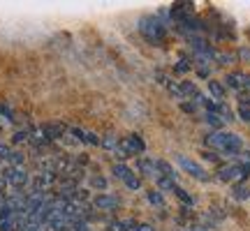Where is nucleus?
I'll list each match as a JSON object with an SVG mask.
<instances>
[{"instance_id":"nucleus-1","label":"nucleus","mask_w":250,"mask_h":231,"mask_svg":"<svg viewBox=\"0 0 250 231\" xmlns=\"http://www.w3.org/2000/svg\"><path fill=\"white\" fill-rule=\"evenodd\" d=\"M139 33H142L148 42L158 44L162 37L167 35V28H165V23L160 21V17H153V14H148V17H144L142 21H139Z\"/></svg>"},{"instance_id":"nucleus-2","label":"nucleus","mask_w":250,"mask_h":231,"mask_svg":"<svg viewBox=\"0 0 250 231\" xmlns=\"http://www.w3.org/2000/svg\"><path fill=\"white\" fill-rule=\"evenodd\" d=\"M250 173V169H243L239 162H232V164H225L218 169V178L225 180V183H236V180H246Z\"/></svg>"},{"instance_id":"nucleus-3","label":"nucleus","mask_w":250,"mask_h":231,"mask_svg":"<svg viewBox=\"0 0 250 231\" xmlns=\"http://www.w3.org/2000/svg\"><path fill=\"white\" fill-rule=\"evenodd\" d=\"M167 88L174 97L179 99H188V97H195L199 90L195 88V83H190V81H167Z\"/></svg>"},{"instance_id":"nucleus-4","label":"nucleus","mask_w":250,"mask_h":231,"mask_svg":"<svg viewBox=\"0 0 250 231\" xmlns=\"http://www.w3.org/2000/svg\"><path fill=\"white\" fill-rule=\"evenodd\" d=\"M0 173L7 180V185L12 187H23L28 183V171L23 167H5Z\"/></svg>"},{"instance_id":"nucleus-5","label":"nucleus","mask_w":250,"mask_h":231,"mask_svg":"<svg viewBox=\"0 0 250 231\" xmlns=\"http://www.w3.org/2000/svg\"><path fill=\"white\" fill-rule=\"evenodd\" d=\"M176 162H179V167L186 173H190L192 178H199V180H208V173H206L199 164H197L195 160H190V157H186V155H176Z\"/></svg>"},{"instance_id":"nucleus-6","label":"nucleus","mask_w":250,"mask_h":231,"mask_svg":"<svg viewBox=\"0 0 250 231\" xmlns=\"http://www.w3.org/2000/svg\"><path fill=\"white\" fill-rule=\"evenodd\" d=\"M225 81H227V86L232 90H236V93L250 90V74H246V72H229Z\"/></svg>"},{"instance_id":"nucleus-7","label":"nucleus","mask_w":250,"mask_h":231,"mask_svg":"<svg viewBox=\"0 0 250 231\" xmlns=\"http://www.w3.org/2000/svg\"><path fill=\"white\" fill-rule=\"evenodd\" d=\"M56 180H58V173H56V171L42 169L40 173H35V178H33V190H35V192H46Z\"/></svg>"},{"instance_id":"nucleus-8","label":"nucleus","mask_w":250,"mask_h":231,"mask_svg":"<svg viewBox=\"0 0 250 231\" xmlns=\"http://www.w3.org/2000/svg\"><path fill=\"white\" fill-rule=\"evenodd\" d=\"M114 173H116V178H121L125 185L130 187V190H139V187H142V180H139V178L130 171V167H125V164H121V162H118V164H114Z\"/></svg>"},{"instance_id":"nucleus-9","label":"nucleus","mask_w":250,"mask_h":231,"mask_svg":"<svg viewBox=\"0 0 250 231\" xmlns=\"http://www.w3.org/2000/svg\"><path fill=\"white\" fill-rule=\"evenodd\" d=\"M241 151H243V139L239 136V134L227 132V136H225V143H223V148H220V153H225V155H239Z\"/></svg>"},{"instance_id":"nucleus-10","label":"nucleus","mask_w":250,"mask_h":231,"mask_svg":"<svg viewBox=\"0 0 250 231\" xmlns=\"http://www.w3.org/2000/svg\"><path fill=\"white\" fill-rule=\"evenodd\" d=\"M65 132H67V127L62 123H44L40 127V134L44 136L46 141H56V139H61Z\"/></svg>"},{"instance_id":"nucleus-11","label":"nucleus","mask_w":250,"mask_h":231,"mask_svg":"<svg viewBox=\"0 0 250 231\" xmlns=\"http://www.w3.org/2000/svg\"><path fill=\"white\" fill-rule=\"evenodd\" d=\"M93 206L98 208V211H116L118 206H121V199H118L116 194H100L93 199Z\"/></svg>"},{"instance_id":"nucleus-12","label":"nucleus","mask_w":250,"mask_h":231,"mask_svg":"<svg viewBox=\"0 0 250 231\" xmlns=\"http://www.w3.org/2000/svg\"><path fill=\"white\" fill-rule=\"evenodd\" d=\"M137 167L146 178H158V169H155V162H151L148 157H139Z\"/></svg>"},{"instance_id":"nucleus-13","label":"nucleus","mask_w":250,"mask_h":231,"mask_svg":"<svg viewBox=\"0 0 250 231\" xmlns=\"http://www.w3.org/2000/svg\"><path fill=\"white\" fill-rule=\"evenodd\" d=\"M155 169L160 171V176L169 178V180H174V178H176V171H174V167H171L169 162H165V160H158V162H155Z\"/></svg>"},{"instance_id":"nucleus-14","label":"nucleus","mask_w":250,"mask_h":231,"mask_svg":"<svg viewBox=\"0 0 250 231\" xmlns=\"http://www.w3.org/2000/svg\"><path fill=\"white\" fill-rule=\"evenodd\" d=\"M208 90H211V95L215 97V102L225 99V86L220 81H208Z\"/></svg>"},{"instance_id":"nucleus-15","label":"nucleus","mask_w":250,"mask_h":231,"mask_svg":"<svg viewBox=\"0 0 250 231\" xmlns=\"http://www.w3.org/2000/svg\"><path fill=\"white\" fill-rule=\"evenodd\" d=\"M192 70V62H190V58L188 56H181L179 60H176V65H174V72L176 74H186V72Z\"/></svg>"},{"instance_id":"nucleus-16","label":"nucleus","mask_w":250,"mask_h":231,"mask_svg":"<svg viewBox=\"0 0 250 231\" xmlns=\"http://www.w3.org/2000/svg\"><path fill=\"white\" fill-rule=\"evenodd\" d=\"M232 194H234V199L243 201V199H248V196H250V190L243 185V183H236V185H234V190H232Z\"/></svg>"},{"instance_id":"nucleus-17","label":"nucleus","mask_w":250,"mask_h":231,"mask_svg":"<svg viewBox=\"0 0 250 231\" xmlns=\"http://www.w3.org/2000/svg\"><path fill=\"white\" fill-rule=\"evenodd\" d=\"M148 201H151L155 208H165V196H162V192H158V190H151V192H148Z\"/></svg>"},{"instance_id":"nucleus-18","label":"nucleus","mask_w":250,"mask_h":231,"mask_svg":"<svg viewBox=\"0 0 250 231\" xmlns=\"http://www.w3.org/2000/svg\"><path fill=\"white\" fill-rule=\"evenodd\" d=\"M174 194H176V199H181V201H183L186 206H192V204H195V201H192V196L188 194L186 190H183V187H179V185L174 187Z\"/></svg>"},{"instance_id":"nucleus-19","label":"nucleus","mask_w":250,"mask_h":231,"mask_svg":"<svg viewBox=\"0 0 250 231\" xmlns=\"http://www.w3.org/2000/svg\"><path fill=\"white\" fill-rule=\"evenodd\" d=\"M100 146H104L107 151H116V148H118V139L114 136V134H107V136L100 141Z\"/></svg>"},{"instance_id":"nucleus-20","label":"nucleus","mask_w":250,"mask_h":231,"mask_svg":"<svg viewBox=\"0 0 250 231\" xmlns=\"http://www.w3.org/2000/svg\"><path fill=\"white\" fill-rule=\"evenodd\" d=\"M155 183H158V187H160V190H171V192H174V187H176V183H174V180H169V178H165V176H158V178H155Z\"/></svg>"},{"instance_id":"nucleus-21","label":"nucleus","mask_w":250,"mask_h":231,"mask_svg":"<svg viewBox=\"0 0 250 231\" xmlns=\"http://www.w3.org/2000/svg\"><path fill=\"white\" fill-rule=\"evenodd\" d=\"M206 123H208V125H213L215 130L220 132V127L225 125V118H220V116H215V114H208V116H206Z\"/></svg>"},{"instance_id":"nucleus-22","label":"nucleus","mask_w":250,"mask_h":231,"mask_svg":"<svg viewBox=\"0 0 250 231\" xmlns=\"http://www.w3.org/2000/svg\"><path fill=\"white\" fill-rule=\"evenodd\" d=\"M12 141H14V143H26V141H30V132H28V130H21V132H17L14 136H12Z\"/></svg>"},{"instance_id":"nucleus-23","label":"nucleus","mask_w":250,"mask_h":231,"mask_svg":"<svg viewBox=\"0 0 250 231\" xmlns=\"http://www.w3.org/2000/svg\"><path fill=\"white\" fill-rule=\"evenodd\" d=\"M90 185H93V187H98V190H107V178H102V176H93V178H90Z\"/></svg>"},{"instance_id":"nucleus-24","label":"nucleus","mask_w":250,"mask_h":231,"mask_svg":"<svg viewBox=\"0 0 250 231\" xmlns=\"http://www.w3.org/2000/svg\"><path fill=\"white\" fill-rule=\"evenodd\" d=\"M215 60H220V65H229V62H234V56L232 54H215Z\"/></svg>"},{"instance_id":"nucleus-25","label":"nucleus","mask_w":250,"mask_h":231,"mask_svg":"<svg viewBox=\"0 0 250 231\" xmlns=\"http://www.w3.org/2000/svg\"><path fill=\"white\" fill-rule=\"evenodd\" d=\"M9 155H12V148L5 146V143H0V160H7Z\"/></svg>"},{"instance_id":"nucleus-26","label":"nucleus","mask_w":250,"mask_h":231,"mask_svg":"<svg viewBox=\"0 0 250 231\" xmlns=\"http://www.w3.org/2000/svg\"><path fill=\"white\" fill-rule=\"evenodd\" d=\"M134 231H155L151 227V224H137V227H134Z\"/></svg>"},{"instance_id":"nucleus-27","label":"nucleus","mask_w":250,"mask_h":231,"mask_svg":"<svg viewBox=\"0 0 250 231\" xmlns=\"http://www.w3.org/2000/svg\"><path fill=\"white\" fill-rule=\"evenodd\" d=\"M7 180H5V178H2V173H0V194H2V192H5V190H7Z\"/></svg>"},{"instance_id":"nucleus-28","label":"nucleus","mask_w":250,"mask_h":231,"mask_svg":"<svg viewBox=\"0 0 250 231\" xmlns=\"http://www.w3.org/2000/svg\"><path fill=\"white\" fill-rule=\"evenodd\" d=\"M206 160H211V162H218V155H215V153H206Z\"/></svg>"},{"instance_id":"nucleus-29","label":"nucleus","mask_w":250,"mask_h":231,"mask_svg":"<svg viewBox=\"0 0 250 231\" xmlns=\"http://www.w3.org/2000/svg\"><path fill=\"white\" fill-rule=\"evenodd\" d=\"M241 58H246V60H250V51H248V49H243V51H241Z\"/></svg>"}]
</instances>
